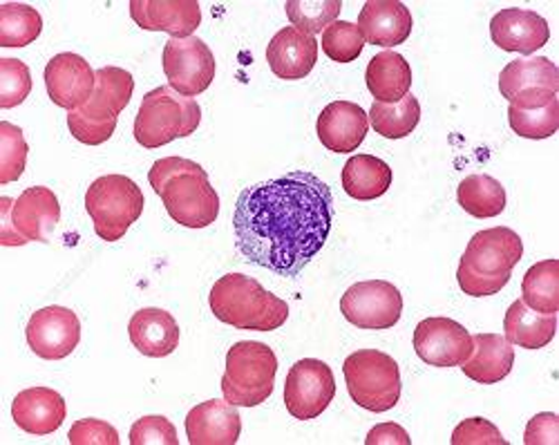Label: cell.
<instances>
[{
  "mask_svg": "<svg viewBox=\"0 0 559 445\" xmlns=\"http://www.w3.org/2000/svg\"><path fill=\"white\" fill-rule=\"evenodd\" d=\"M12 219L16 231L27 242H48L61 219L59 197L45 187L25 189L19 200H14Z\"/></svg>",
  "mask_w": 559,
  "mask_h": 445,
  "instance_id": "23",
  "label": "cell"
},
{
  "mask_svg": "<svg viewBox=\"0 0 559 445\" xmlns=\"http://www.w3.org/2000/svg\"><path fill=\"white\" fill-rule=\"evenodd\" d=\"M490 36L499 50L528 57L546 46L550 38V27L537 12L508 8L492 16Z\"/></svg>",
  "mask_w": 559,
  "mask_h": 445,
  "instance_id": "16",
  "label": "cell"
},
{
  "mask_svg": "<svg viewBox=\"0 0 559 445\" xmlns=\"http://www.w3.org/2000/svg\"><path fill=\"white\" fill-rule=\"evenodd\" d=\"M336 396V378L328 363L318 359L298 361L285 383V406L298 421H313Z\"/></svg>",
  "mask_w": 559,
  "mask_h": 445,
  "instance_id": "11",
  "label": "cell"
},
{
  "mask_svg": "<svg viewBox=\"0 0 559 445\" xmlns=\"http://www.w3.org/2000/svg\"><path fill=\"white\" fill-rule=\"evenodd\" d=\"M369 123L385 140H403L416 130L421 121V104L414 95H407L399 104H379L374 101L369 110Z\"/></svg>",
  "mask_w": 559,
  "mask_h": 445,
  "instance_id": "32",
  "label": "cell"
},
{
  "mask_svg": "<svg viewBox=\"0 0 559 445\" xmlns=\"http://www.w3.org/2000/svg\"><path fill=\"white\" fill-rule=\"evenodd\" d=\"M277 359L269 345L255 340L236 342L226 353L222 394L230 406L255 408L273 394Z\"/></svg>",
  "mask_w": 559,
  "mask_h": 445,
  "instance_id": "5",
  "label": "cell"
},
{
  "mask_svg": "<svg viewBox=\"0 0 559 445\" xmlns=\"http://www.w3.org/2000/svg\"><path fill=\"white\" fill-rule=\"evenodd\" d=\"M148 182L162 197L166 213L186 229H206L219 215V195L209 172L191 159L164 157L148 170Z\"/></svg>",
  "mask_w": 559,
  "mask_h": 445,
  "instance_id": "2",
  "label": "cell"
},
{
  "mask_svg": "<svg viewBox=\"0 0 559 445\" xmlns=\"http://www.w3.org/2000/svg\"><path fill=\"white\" fill-rule=\"evenodd\" d=\"M369 130L367 112L352 101H334L318 117L316 132L320 144L330 153H356Z\"/></svg>",
  "mask_w": 559,
  "mask_h": 445,
  "instance_id": "18",
  "label": "cell"
},
{
  "mask_svg": "<svg viewBox=\"0 0 559 445\" xmlns=\"http://www.w3.org/2000/svg\"><path fill=\"white\" fill-rule=\"evenodd\" d=\"M365 48V38L358 25L336 21L322 32V52L336 63H354Z\"/></svg>",
  "mask_w": 559,
  "mask_h": 445,
  "instance_id": "37",
  "label": "cell"
},
{
  "mask_svg": "<svg viewBox=\"0 0 559 445\" xmlns=\"http://www.w3.org/2000/svg\"><path fill=\"white\" fill-rule=\"evenodd\" d=\"M32 93V72L19 59H0V108H16Z\"/></svg>",
  "mask_w": 559,
  "mask_h": 445,
  "instance_id": "38",
  "label": "cell"
},
{
  "mask_svg": "<svg viewBox=\"0 0 559 445\" xmlns=\"http://www.w3.org/2000/svg\"><path fill=\"white\" fill-rule=\"evenodd\" d=\"M266 61L277 79L300 81L318 63V40L296 27H283L269 43Z\"/></svg>",
  "mask_w": 559,
  "mask_h": 445,
  "instance_id": "20",
  "label": "cell"
},
{
  "mask_svg": "<svg viewBox=\"0 0 559 445\" xmlns=\"http://www.w3.org/2000/svg\"><path fill=\"white\" fill-rule=\"evenodd\" d=\"M68 408L57 389L29 387L23 389L12 404V417L16 425L34 436L55 434L66 421Z\"/></svg>",
  "mask_w": 559,
  "mask_h": 445,
  "instance_id": "22",
  "label": "cell"
},
{
  "mask_svg": "<svg viewBox=\"0 0 559 445\" xmlns=\"http://www.w3.org/2000/svg\"><path fill=\"white\" fill-rule=\"evenodd\" d=\"M12 211H14L12 197L0 200V217H3V225H0V242H3L5 246H23V244H27V240L16 231Z\"/></svg>",
  "mask_w": 559,
  "mask_h": 445,
  "instance_id": "46",
  "label": "cell"
},
{
  "mask_svg": "<svg viewBox=\"0 0 559 445\" xmlns=\"http://www.w3.org/2000/svg\"><path fill=\"white\" fill-rule=\"evenodd\" d=\"M524 257L522 238L506 227H495L473 236L459 264L488 278H506Z\"/></svg>",
  "mask_w": 559,
  "mask_h": 445,
  "instance_id": "14",
  "label": "cell"
},
{
  "mask_svg": "<svg viewBox=\"0 0 559 445\" xmlns=\"http://www.w3.org/2000/svg\"><path fill=\"white\" fill-rule=\"evenodd\" d=\"M27 153L23 130L10 121H0V184L21 180L27 166Z\"/></svg>",
  "mask_w": 559,
  "mask_h": 445,
  "instance_id": "36",
  "label": "cell"
},
{
  "mask_svg": "<svg viewBox=\"0 0 559 445\" xmlns=\"http://www.w3.org/2000/svg\"><path fill=\"white\" fill-rule=\"evenodd\" d=\"M215 57L198 36L170 38L164 46V74L168 85L181 97H198L215 79Z\"/></svg>",
  "mask_w": 559,
  "mask_h": 445,
  "instance_id": "9",
  "label": "cell"
},
{
  "mask_svg": "<svg viewBox=\"0 0 559 445\" xmlns=\"http://www.w3.org/2000/svg\"><path fill=\"white\" fill-rule=\"evenodd\" d=\"M146 206L144 193L126 175H104L90 184L85 211L104 242H119Z\"/></svg>",
  "mask_w": 559,
  "mask_h": 445,
  "instance_id": "6",
  "label": "cell"
},
{
  "mask_svg": "<svg viewBox=\"0 0 559 445\" xmlns=\"http://www.w3.org/2000/svg\"><path fill=\"white\" fill-rule=\"evenodd\" d=\"M72 445H119V432L102 419H81L68 432Z\"/></svg>",
  "mask_w": 559,
  "mask_h": 445,
  "instance_id": "42",
  "label": "cell"
},
{
  "mask_svg": "<svg viewBox=\"0 0 559 445\" xmlns=\"http://www.w3.org/2000/svg\"><path fill=\"white\" fill-rule=\"evenodd\" d=\"M97 85V72L90 68V63L72 52L57 55L45 65V87H48V97L59 108L68 112L83 108Z\"/></svg>",
  "mask_w": 559,
  "mask_h": 445,
  "instance_id": "15",
  "label": "cell"
},
{
  "mask_svg": "<svg viewBox=\"0 0 559 445\" xmlns=\"http://www.w3.org/2000/svg\"><path fill=\"white\" fill-rule=\"evenodd\" d=\"M499 93L518 110H535L559 93V70L546 57L510 61L499 74Z\"/></svg>",
  "mask_w": 559,
  "mask_h": 445,
  "instance_id": "8",
  "label": "cell"
},
{
  "mask_svg": "<svg viewBox=\"0 0 559 445\" xmlns=\"http://www.w3.org/2000/svg\"><path fill=\"white\" fill-rule=\"evenodd\" d=\"M285 10L296 29L316 36L338 21L343 3L341 0H289Z\"/></svg>",
  "mask_w": 559,
  "mask_h": 445,
  "instance_id": "34",
  "label": "cell"
},
{
  "mask_svg": "<svg viewBox=\"0 0 559 445\" xmlns=\"http://www.w3.org/2000/svg\"><path fill=\"white\" fill-rule=\"evenodd\" d=\"M367 91L379 104H399L409 95L412 87V68L399 52L385 50L369 61Z\"/></svg>",
  "mask_w": 559,
  "mask_h": 445,
  "instance_id": "27",
  "label": "cell"
},
{
  "mask_svg": "<svg viewBox=\"0 0 559 445\" xmlns=\"http://www.w3.org/2000/svg\"><path fill=\"white\" fill-rule=\"evenodd\" d=\"M202 108L195 99L177 95L170 85L151 91L134 119V140L144 148H162L175 140L191 137L200 128Z\"/></svg>",
  "mask_w": 559,
  "mask_h": 445,
  "instance_id": "4",
  "label": "cell"
},
{
  "mask_svg": "<svg viewBox=\"0 0 559 445\" xmlns=\"http://www.w3.org/2000/svg\"><path fill=\"white\" fill-rule=\"evenodd\" d=\"M334 195L309 170H294L240 193L233 233L242 257L283 278H296L328 244Z\"/></svg>",
  "mask_w": 559,
  "mask_h": 445,
  "instance_id": "1",
  "label": "cell"
},
{
  "mask_svg": "<svg viewBox=\"0 0 559 445\" xmlns=\"http://www.w3.org/2000/svg\"><path fill=\"white\" fill-rule=\"evenodd\" d=\"M341 311L347 323L358 329H392L403 314L401 291L385 280H365L352 285L341 298Z\"/></svg>",
  "mask_w": 559,
  "mask_h": 445,
  "instance_id": "10",
  "label": "cell"
},
{
  "mask_svg": "<svg viewBox=\"0 0 559 445\" xmlns=\"http://www.w3.org/2000/svg\"><path fill=\"white\" fill-rule=\"evenodd\" d=\"M27 345L43 361H61L79 347L81 323L68 306H45L32 314L27 329Z\"/></svg>",
  "mask_w": 559,
  "mask_h": 445,
  "instance_id": "13",
  "label": "cell"
},
{
  "mask_svg": "<svg viewBox=\"0 0 559 445\" xmlns=\"http://www.w3.org/2000/svg\"><path fill=\"white\" fill-rule=\"evenodd\" d=\"M365 443L367 445H409L412 438L399 423H381L369 430Z\"/></svg>",
  "mask_w": 559,
  "mask_h": 445,
  "instance_id": "45",
  "label": "cell"
},
{
  "mask_svg": "<svg viewBox=\"0 0 559 445\" xmlns=\"http://www.w3.org/2000/svg\"><path fill=\"white\" fill-rule=\"evenodd\" d=\"M347 392L356 406L367 412H388L401 398V370L390 353L358 349L343 365Z\"/></svg>",
  "mask_w": 559,
  "mask_h": 445,
  "instance_id": "7",
  "label": "cell"
},
{
  "mask_svg": "<svg viewBox=\"0 0 559 445\" xmlns=\"http://www.w3.org/2000/svg\"><path fill=\"white\" fill-rule=\"evenodd\" d=\"M526 445H557L559 443V417L552 412H542L533 417L524 432Z\"/></svg>",
  "mask_w": 559,
  "mask_h": 445,
  "instance_id": "44",
  "label": "cell"
},
{
  "mask_svg": "<svg viewBox=\"0 0 559 445\" xmlns=\"http://www.w3.org/2000/svg\"><path fill=\"white\" fill-rule=\"evenodd\" d=\"M508 123L515 130V135L524 140H548L559 130V99L535 110H518L510 106Z\"/></svg>",
  "mask_w": 559,
  "mask_h": 445,
  "instance_id": "35",
  "label": "cell"
},
{
  "mask_svg": "<svg viewBox=\"0 0 559 445\" xmlns=\"http://www.w3.org/2000/svg\"><path fill=\"white\" fill-rule=\"evenodd\" d=\"M522 302L537 314L557 316L559 311V262L542 260L533 264L522 282Z\"/></svg>",
  "mask_w": 559,
  "mask_h": 445,
  "instance_id": "31",
  "label": "cell"
},
{
  "mask_svg": "<svg viewBox=\"0 0 559 445\" xmlns=\"http://www.w3.org/2000/svg\"><path fill=\"white\" fill-rule=\"evenodd\" d=\"M134 93V79L123 68H102L97 70V85L92 93L90 101L79 108V112L87 119L95 121H110L119 119V115L126 110Z\"/></svg>",
  "mask_w": 559,
  "mask_h": 445,
  "instance_id": "26",
  "label": "cell"
},
{
  "mask_svg": "<svg viewBox=\"0 0 559 445\" xmlns=\"http://www.w3.org/2000/svg\"><path fill=\"white\" fill-rule=\"evenodd\" d=\"M557 332V316L537 314L520 300L512 302L503 318V338L510 345H520L524 349L546 347Z\"/></svg>",
  "mask_w": 559,
  "mask_h": 445,
  "instance_id": "29",
  "label": "cell"
},
{
  "mask_svg": "<svg viewBox=\"0 0 559 445\" xmlns=\"http://www.w3.org/2000/svg\"><path fill=\"white\" fill-rule=\"evenodd\" d=\"M179 445L177 430L166 417H144L130 428V445Z\"/></svg>",
  "mask_w": 559,
  "mask_h": 445,
  "instance_id": "39",
  "label": "cell"
},
{
  "mask_svg": "<svg viewBox=\"0 0 559 445\" xmlns=\"http://www.w3.org/2000/svg\"><path fill=\"white\" fill-rule=\"evenodd\" d=\"M242 434V419L228 400H206L186 417V436L191 445H236Z\"/></svg>",
  "mask_w": 559,
  "mask_h": 445,
  "instance_id": "19",
  "label": "cell"
},
{
  "mask_svg": "<svg viewBox=\"0 0 559 445\" xmlns=\"http://www.w3.org/2000/svg\"><path fill=\"white\" fill-rule=\"evenodd\" d=\"M209 304L219 323L242 332H275L289 318V304L245 274L222 276L211 289Z\"/></svg>",
  "mask_w": 559,
  "mask_h": 445,
  "instance_id": "3",
  "label": "cell"
},
{
  "mask_svg": "<svg viewBox=\"0 0 559 445\" xmlns=\"http://www.w3.org/2000/svg\"><path fill=\"white\" fill-rule=\"evenodd\" d=\"M459 206L479 219L497 217L506 211V189L490 175H468L456 189Z\"/></svg>",
  "mask_w": 559,
  "mask_h": 445,
  "instance_id": "30",
  "label": "cell"
},
{
  "mask_svg": "<svg viewBox=\"0 0 559 445\" xmlns=\"http://www.w3.org/2000/svg\"><path fill=\"white\" fill-rule=\"evenodd\" d=\"M132 21L146 32H168L173 38H189L202 25L198 0H132Z\"/></svg>",
  "mask_w": 559,
  "mask_h": 445,
  "instance_id": "17",
  "label": "cell"
},
{
  "mask_svg": "<svg viewBox=\"0 0 559 445\" xmlns=\"http://www.w3.org/2000/svg\"><path fill=\"white\" fill-rule=\"evenodd\" d=\"M452 445H508L495 423L488 419H465L461 421L450 438Z\"/></svg>",
  "mask_w": 559,
  "mask_h": 445,
  "instance_id": "41",
  "label": "cell"
},
{
  "mask_svg": "<svg viewBox=\"0 0 559 445\" xmlns=\"http://www.w3.org/2000/svg\"><path fill=\"white\" fill-rule=\"evenodd\" d=\"M475 349L471 359L461 365L463 374L479 385H495L503 381L515 365V349L499 334L473 336Z\"/></svg>",
  "mask_w": 559,
  "mask_h": 445,
  "instance_id": "25",
  "label": "cell"
},
{
  "mask_svg": "<svg viewBox=\"0 0 559 445\" xmlns=\"http://www.w3.org/2000/svg\"><path fill=\"white\" fill-rule=\"evenodd\" d=\"M473 349L471 332L452 318H426L414 329V351L432 368H461Z\"/></svg>",
  "mask_w": 559,
  "mask_h": 445,
  "instance_id": "12",
  "label": "cell"
},
{
  "mask_svg": "<svg viewBox=\"0 0 559 445\" xmlns=\"http://www.w3.org/2000/svg\"><path fill=\"white\" fill-rule=\"evenodd\" d=\"M456 282H459V287H461V291H463L465 296L488 298V296L499 293V291L510 282V276H506V278H488V276H479V274L471 272L468 266L459 264Z\"/></svg>",
  "mask_w": 559,
  "mask_h": 445,
  "instance_id": "43",
  "label": "cell"
},
{
  "mask_svg": "<svg viewBox=\"0 0 559 445\" xmlns=\"http://www.w3.org/2000/svg\"><path fill=\"white\" fill-rule=\"evenodd\" d=\"M392 168L374 155H354L343 168V189L358 202L383 197L392 187Z\"/></svg>",
  "mask_w": 559,
  "mask_h": 445,
  "instance_id": "28",
  "label": "cell"
},
{
  "mask_svg": "<svg viewBox=\"0 0 559 445\" xmlns=\"http://www.w3.org/2000/svg\"><path fill=\"white\" fill-rule=\"evenodd\" d=\"M130 342L148 359H166L179 345V325L164 309H139L128 325Z\"/></svg>",
  "mask_w": 559,
  "mask_h": 445,
  "instance_id": "24",
  "label": "cell"
},
{
  "mask_svg": "<svg viewBox=\"0 0 559 445\" xmlns=\"http://www.w3.org/2000/svg\"><path fill=\"white\" fill-rule=\"evenodd\" d=\"M412 14L399 0H369L358 14V29L369 46L396 48L412 34Z\"/></svg>",
  "mask_w": 559,
  "mask_h": 445,
  "instance_id": "21",
  "label": "cell"
},
{
  "mask_svg": "<svg viewBox=\"0 0 559 445\" xmlns=\"http://www.w3.org/2000/svg\"><path fill=\"white\" fill-rule=\"evenodd\" d=\"M68 128L72 137L85 146H102L106 144L117 130V119L110 121H95L83 117L79 110L68 112Z\"/></svg>",
  "mask_w": 559,
  "mask_h": 445,
  "instance_id": "40",
  "label": "cell"
},
{
  "mask_svg": "<svg viewBox=\"0 0 559 445\" xmlns=\"http://www.w3.org/2000/svg\"><path fill=\"white\" fill-rule=\"evenodd\" d=\"M43 19L32 5H0V48H27L40 36Z\"/></svg>",
  "mask_w": 559,
  "mask_h": 445,
  "instance_id": "33",
  "label": "cell"
}]
</instances>
